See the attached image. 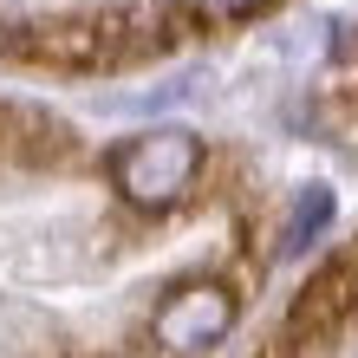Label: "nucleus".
<instances>
[{"mask_svg":"<svg viewBox=\"0 0 358 358\" xmlns=\"http://www.w3.org/2000/svg\"><path fill=\"white\" fill-rule=\"evenodd\" d=\"M255 7H267V0H208V13H228V20H235V13H255Z\"/></svg>","mask_w":358,"mask_h":358,"instance_id":"39448f33","label":"nucleus"},{"mask_svg":"<svg viewBox=\"0 0 358 358\" xmlns=\"http://www.w3.org/2000/svg\"><path fill=\"white\" fill-rule=\"evenodd\" d=\"M196 170H202V143L196 131H143L131 137L124 150L111 157V182L131 196L137 208H170L196 189Z\"/></svg>","mask_w":358,"mask_h":358,"instance_id":"f257e3e1","label":"nucleus"},{"mask_svg":"<svg viewBox=\"0 0 358 358\" xmlns=\"http://www.w3.org/2000/svg\"><path fill=\"white\" fill-rule=\"evenodd\" d=\"M332 222V189H320L313 182L306 196H300V208H293V222H287V248H306V241H320V228Z\"/></svg>","mask_w":358,"mask_h":358,"instance_id":"20e7f679","label":"nucleus"},{"mask_svg":"<svg viewBox=\"0 0 358 358\" xmlns=\"http://www.w3.org/2000/svg\"><path fill=\"white\" fill-rule=\"evenodd\" d=\"M228 326H235V293L222 280H189L176 287L170 300L157 306V345L176 352V358H196V352H215L228 339Z\"/></svg>","mask_w":358,"mask_h":358,"instance_id":"f03ea898","label":"nucleus"},{"mask_svg":"<svg viewBox=\"0 0 358 358\" xmlns=\"http://www.w3.org/2000/svg\"><path fill=\"white\" fill-rule=\"evenodd\" d=\"M352 300H358V267H352V261H332V267H320V273L306 280V293L293 300V339L326 345L332 332L345 326Z\"/></svg>","mask_w":358,"mask_h":358,"instance_id":"7ed1b4c3","label":"nucleus"},{"mask_svg":"<svg viewBox=\"0 0 358 358\" xmlns=\"http://www.w3.org/2000/svg\"><path fill=\"white\" fill-rule=\"evenodd\" d=\"M267 358H293V345H267Z\"/></svg>","mask_w":358,"mask_h":358,"instance_id":"423d86ee","label":"nucleus"}]
</instances>
